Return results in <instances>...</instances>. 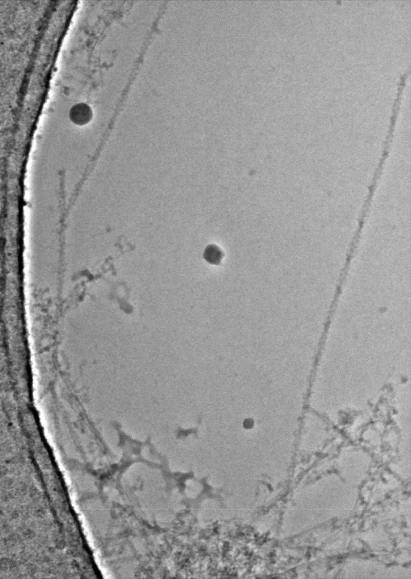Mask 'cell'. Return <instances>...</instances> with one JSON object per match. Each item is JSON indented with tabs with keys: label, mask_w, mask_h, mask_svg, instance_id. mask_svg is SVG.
Returning a JSON list of instances; mask_svg holds the SVG:
<instances>
[{
	"label": "cell",
	"mask_w": 411,
	"mask_h": 579,
	"mask_svg": "<svg viewBox=\"0 0 411 579\" xmlns=\"http://www.w3.org/2000/svg\"><path fill=\"white\" fill-rule=\"evenodd\" d=\"M69 118L74 124L84 126L88 124L92 120L93 112L90 106L84 103L75 104L70 108L69 113Z\"/></svg>",
	"instance_id": "6da1fadb"
},
{
	"label": "cell",
	"mask_w": 411,
	"mask_h": 579,
	"mask_svg": "<svg viewBox=\"0 0 411 579\" xmlns=\"http://www.w3.org/2000/svg\"><path fill=\"white\" fill-rule=\"evenodd\" d=\"M204 258L207 263L212 265H219L223 258V253L218 246L211 244L206 247Z\"/></svg>",
	"instance_id": "7a4b0ae2"
},
{
	"label": "cell",
	"mask_w": 411,
	"mask_h": 579,
	"mask_svg": "<svg viewBox=\"0 0 411 579\" xmlns=\"http://www.w3.org/2000/svg\"><path fill=\"white\" fill-rule=\"evenodd\" d=\"M254 424V422L252 419H248L244 421L243 426L245 428L250 429L253 428Z\"/></svg>",
	"instance_id": "3957f363"
}]
</instances>
